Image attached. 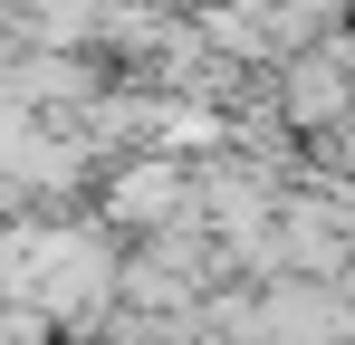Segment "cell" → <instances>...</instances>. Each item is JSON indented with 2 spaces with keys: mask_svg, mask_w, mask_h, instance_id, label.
Returning a JSON list of instances; mask_svg holds the SVG:
<instances>
[{
  "mask_svg": "<svg viewBox=\"0 0 355 345\" xmlns=\"http://www.w3.org/2000/svg\"><path fill=\"white\" fill-rule=\"evenodd\" d=\"M173 202H182V172H164V163L116 172V192H106V211H116V221H164Z\"/></svg>",
  "mask_w": 355,
  "mask_h": 345,
  "instance_id": "obj_1",
  "label": "cell"
}]
</instances>
